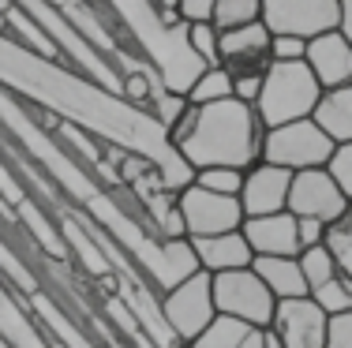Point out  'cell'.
Instances as JSON below:
<instances>
[{
    "mask_svg": "<svg viewBox=\"0 0 352 348\" xmlns=\"http://www.w3.org/2000/svg\"><path fill=\"white\" fill-rule=\"evenodd\" d=\"M263 79H266V71H263V76H240V79H232V97L255 105L258 94H263Z\"/></svg>",
    "mask_w": 352,
    "mask_h": 348,
    "instance_id": "cell-35",
    "label": "cell"
},
{
    "mask_svg": "<svg viewBox=\"0 0 352 348\" xmlns=\"http://www.w3.org/2000/svg\"><path fill=\"white\" fill-rule=\"evenodd\" d=\"M311 76L318 79L322 90H333V86H349L352 82V45L341 30H326L307 41V53H304Z\"/></svg>",
    "mask_w": 352,
    "mask_h": 348,
    "instance_id": "cell-13",
    "label": "cell"
},
{
    "mask_svg": "<svg viewBox=\"0 0 352 348\" xmlns=\"http://www.w3.org/2000/svg\"><path fill=\"white\" fill-rule=\"evenodd\" d=\"M176 206L184 213V225H188V240L195 236H217V232H232L244 225V206L232 195H217L206 187L191 184L176 195Z\"/></svg>",
    "mask_w": 352,
    "mask_h": 348,
    "instance_id": "cell-8",
    "label": "cell"
},
{
    "mask_svg": "<svg viewBox=\"0 0 352 348\" xmlns=\"http://www.w3.org/2000/svg\"><path fill=\"white\" fill-rule=\"evenodd\" d=\"M195 247V259L206 273H229V270H248L255 262V251H251L248 236L240 229L232 232H217V236H195L191 240Z\"/></svg>",
    "mask_w": 352,
    "mask_h": 348,
    "instance_id": "cell-15",
    "label": "cell"
},
{
    "mask_svg": "<svg viewBox=\"0 0 352 348\" xmlns=\"http://www.w3.org/2000/svg\"><path fill=\"white\" fill-rule=\"evenodd\" d=\"M349 198L330 176V169H300L292 172L289 187V213L292 218H315L322 225H333L349 210Z\"/></svg>",
    "mask_w": 352,
    "mask_h": 348,
    "instance_id": "cell-9",
    "label": "cell"
},
{
    "mask_svg": "<svg viewBox=\"0 0 352 348\" xmlns=\"http://www.w3.org/2000/svg\"><path fill=\"white\" fill-rule=\"evenodd\" d=\"M251 270L266 281L278 300H300V296H311L307 292V281L304 270H300V259H289V255H255Z\"/></svg>",
    "mask_w": 352,
    "mask_h": 348,
    "instance_id": "cell-16",
    "label": "cell"
},
{
    "mask_svg": "<svg viewBox=\"0 0 352 348\" xmlns=\"http://www.w3.org/2000/svg\"><path fill=\"white\" fill-rule=\"evenodd\" d=\"M333 150H338V143L307 116V120H292V124H281V128H266L263 161L281 165V169H289V172L326 169V161L333 157Z\"/></svg>",
    "mask_w": 352,
    "mask_h": 348,
    "instance_id": "cell-4",
    "label": "cell"
},
{
    "mask_svg": "<svg viewBox=\"0 0 352 348\" xmlns=\"http://www.w3.org/2000/svg\"><path fill=\"white\" fill-rule=\"evenodd\" d=\"M195 259V247H191V240H162V266H157V277H154V292H169L176 288L180 281H188L191 273H199Z\"/></svg>",
    "mask_w": 352,
    "mask_h": 348,
    "instance_id": "cell-20",
    "label": "cell"
},
{
    "mask_svg": "<svg viewBox=\"0 0 352 348\" xmlns=\"http://www.w3.org/2000/svg\"><path fill=\"white\" fill-rule=\"evenodd\" d=\"M326 348H352V311L333 314L326 329Z\"/></svg>",
    "mask_w": 352,
    "mask_h": 348,
    "instance_id": "cell-31",
    "label": "cell"
},
{
    "mask_svg": "<svg viewBox=\"0 0 352 348\" xmlns=\"http://www.w3.org/2000/svg\"><path fill=\"white\" fill-rule=\"evenodd\" d=\"M300 259V270H304V281H307V292H315L318 285H326V281L333 277V273H341L338 259H333V251L326 244L318 247H304V251L296 255Z\"/></svg>",
    "mask_w": 352,
    "mask_h": 348,
    "instance_id": "cell-24",
    "label": "cell"
},
{
    "mask_svg": "<svg viewBox=\"0 0 352 348\" xmlns=\"http://www.w3.org/2000/svg\"><path fill=\"white\" fill-rule=\"evenodd\" d=\"M240 232L248 236L251 251L255 255H300V232H296V218L289 210L281 213H266V218H244Z\"/></svg>",
    "mask_w": 352,
    "mask_h": 348,
    "instance_id": "cell-14",
    "label": "cell"
},
{
    "mask_svg": "<svg viewBox=\"0 0 352 348\" xmlns=\"http://www.w3.org/2000/svg\"><path fill=\"white\" fill-rule=\"evenodd\" d=\"M214 308L225 318H240L248 326L270 329L274 311H278V296L266 288V281L255 270H229L214 273Z\"/></svg>",
    "mask_w": 352,
    "mask_h": 348,
    "instance_id": "cell-5",
    "label": "cell"
},
{
    "mask_svg": "<svg viewBox=\"0 0 352 348\" xmlns=\"http://www.w3.org/2000/svg\"><path fill=\"white\" fill-rule=\"evenodd\" d=\"M266 348H281V341H278V337L270 334V329H266Z\"/></svg>",
    "mask_w": 352,
    "mask_h": 348,
    "instance_id": "cell-39",
    "label": "cell"
},
{
    "mask_svg": "<svg viewBox=\"0 0 352 348\" xmlns=\"http://www.w3.org/2000/svg\"><path fill=\"white\" fill-rule=\"evenodd\" d=\"M326 229H330V225H322V221H315V218H296L300 251H304V247H318V244H326Z\"/></svg>",
    "mask_w": 352,
    "mask_h": 348,
    "instance_id": "cell-34",
    "label": "cell"
},
{
    "mask_svg": "<svg viewBox=\"0 0 352 348\" xmlns=\"http://www.w3.org/2000/svg\"><path fill=\"white\" fill-rule=\"evenodd\" d=\"M326 329H330V314L311 296L278 300L270 334L281 341V348H326Z\"/></svg>",
    "mask_w": 352,
    "mask_h": 348,
    "instance_id": "cell-11",
    "label": "cell"
},
{
    "mask_svg": "<svg viewBox=\"0 0 352 348\" xmlns=\"http://www.w3.org/2000/svg\"><path fill=\"white\" fill-rule=\"evenodd\" d=\"M307 41L292 34H274V60H304Z\"/></svg>",
    "mask_w": 352,
    "mask_h": 348,
    "instance_id": "cell-33",
    "label": "cell"
},
{
    "mask_svg": "<svg viewBox=\"0 0 352 348\" xmlns=\"http://www.w3.org/2000/svg\"><path fill=\"white\" fill-rule=\"evenodd\" d=\"M188 105H191V102H188L184 94H173V90H162V94L154 97V105H150V116H154V120H157V128H162L165 135H169V128H173L176 120H180L184 113H188Z\"/></svg>",
    "mask_w": 352,
    "mask_h": 348,
    "instance_id": "cell-29",
    "label": "cell"
},
{
    "mask_svg": "<svg viewBox=\"0 0 352 348\" xmlns=\"http://www.w3.org/2000/svg\"><path fill=\"white\" fill-rule=\"evenodd\" d=\"M157 12H180V0H154Z\"/></svg>",
    "mask_w": 352,
    "mask_h": 348,
    "instance_id": "cell-38",
    "label": "cell"
},
{
    "mask_svg": "<svg viewBox=\"0 0 352 348\" xmlns=\"http://www.w3.org/2000/svg\"><path fill=\"white\" fill-rule=\"evenodd\" d=\"M188 348H266V329L248 326V322H240V318L217 314Z\"/></svg>",
    "mask_w": 352,
    "mask_h": 348,
    "instance_id": "cell-18",
    "label": "cell"
},
{
    "mask_svg": "<svg viewBox=\"0 0 352 348\" xmlns=\"http://www.w3.org/2000/svg\"><path fill=\"white\" fill-rule=\"evenodd\" d=\"M318 97H322V86L311 76L307 60H274L266 68L263 94H258L255 109L266 128H281V124L292 120H307L315 113Z\"/></svg>",
    "mask_w": 352,
    "mask_h": 348,
    "instance_id": "cell-3",
    "label": "cell"
},
{
    "mask_svg": "<svg viewBox=\"0 0 352 348\" xmlns=\"http://www.w3.org/2000/svg\"><path fill=\"white\" fill-rule=\"evenodd\" d=\"M217 0H180V19L184 23H210Z\"/></svg>",
    "mask_w": 352,
    "mask_h": 348,
    "instance_id": "cell-36",
    "label": "cell"
},
{
    "mask_svg": "<svg viewBox=\"0 0 352 348\" xmlns=\"http://www.w3.org/2000/svg\"><path fill=\"white\" fill-rule=\"evenodd\" d=\"M4 30L12 34L19 45H27L30 53H38V56H45V60H53V64H68V56L60 53V45H56L53 38H49V30L41 27V23L34 19V15H27L23 8H8L4 12ZM72 68V64H68Z\"/></svg>",
    "mask_w": 352,
    "mask_h": 348,
    "instance_id": "cell-19",
    "label": "cell"
},
{
    "mask_svg": "<svg viewBox=\"0 0 352 348\" xmlns=\"http://www.w3.org/2000/svg\"><path fill=\"white\" fill-rule=\"evenodd\" d=\"M0 82L27 105H41L60 120L87 128L98 143H120L124 150L150 157L154 165L173 154L165 131L150 113L131 109L124 97L109 94L68 64H53L30 53L8 30H0Z\"/></svg>",
    "mask_w": 352,
    "mask_h": 348,
    "instance_id": "cell-1",
    "label": "cell"
},
{
    "mask_svg": "<svg viewBox=\"0 0 352 348\" xmlns=\"http://www.w3.org/2000/svg\"><path fill=\"white\" fill-rule=\"evenodd\" d=\"M289 187H292V172L281 165L258 161L244 172V187H240V206L244 218H266V213H281L289 210Z\"/></svg>",
    "mask_w": 352,
    "mask_h": 348,
    "instance_id": "cell-12",
    "label": "cell"
},
{
    "mask_svg": "<svg viewBox=\"0 0 352 348\" xmlns=\"http://www.w3.org/2000/svg\"><path fill=\"white\" fill-rule=\"evenodd\" d=\"M150 169H154V161H150V157H142V154H128V157L120 161V184H124V187L139 184V180L146 176Z\"/></svg>",
    "mask_w": 352,
    "mask_h": 348,
    "instance_id": "cell-32",
    "label": "cell"
},
{
    "mask_svg": "<svg viewBox=\"0 0 352 348\" xmlns=\"http://www.w3.org/2000/svg\"><path fill=\"white\" fill-rule=\"evenodd\" d=\"M263 23L270 34L311 41L326 30H338L341 0H263Z\"/></svg>",
    "mask_w": 352,
    "mask_h": 348,
    "instance_id": "cell-7",
    "label": "cell"
},
{
    "mask_svg": "<svg viewBox=\"0 0 352 348\" xmlns=\"http://www.w3.org/2000/svg\"><path fill=\"white\" fill-rule=\"evenodd\" d=\"M8 8H12V0H0V15H4V12H8Z\"/></svg>",
    "mask_w": 352,
    "mask_h": 348,
    "instance_id": "cell-40",
    "label": "cell"
},
{
    "mask_svg": "<svg viewBox=\"0 0 352 348\" xmlns=\"http://www.w3.org/2000/svg\"><path fill=\"white\" fill-rule=\"evenodd\" d=\"M338 30L349 38V45H352V0H341V23H338Z\"/></svg>",
    "mask_w": 352,
    "mask_h": 348,
    "instance_id": "cell-37",
    "label": "cell"
},
{
    "mask_svg": "<svg viewBox=\"0 0 352 348\" xmlns=\"http://www.w3.org/2000/svg\"><path fill=\"white\" fill-rule=\"evenodd\" d=\"M157 303H162L165 326H169L184 345H191L217 318V308H214V273H206V270L191 273L188 281H180L176 288H169V292L157 296Z\"/></svg>",
    "mask_w": 352,
    "mask_h": 348,
    "instance_id": "cell-6",
    "label": "cell"
},
{
    "mask_svg": "<svg viewBox=\"0 0 352 348\" xmlns=\"http://www.w3.org/2000/svg\"><path fill=\"white\" fill-rule=\"evenodd\" d=\"M217 64L229 71L232 79L240 76H263L274 64V34L266 30V23H248V27L225 30L217 41Z\"/></svg>",
    "mask_w": 352,
    "mask_h": 348,
    "instance_id": "cell-10",
    "label": "cell"
},
{
    "mask_svg": "<svg viewBox=\"0 0 352 348\" xmlns=\"http://www.w3.org/2000/svg\"><path fill=\"white\" fill-rule=\"evenodd\" d=\"M195 184L206 187V192L217 195H232L240 198V187H244V169H229V165H214V169H199Z\"/></svg>",
    "mask_w": 352,
    "mask_h": 348,
    "instance_id": "cell-27",
    "label": "cell"
},
{
    "mask_svg": "<svg viewBox=\"0 0 352 348\" xmlns=\"http://www.w3.org/2000/svg\"><path fill=\"white\" fill-rule=\"evenodd\" d=\"M225 97H232V76L221 68V64L203 68L199 79L191 82V90H188L191 105H210V102H225Z\"/></svg>",
    "mask_w": 352,
    "mask_h": 348,
    "instance_id": "cell-22",
    "label": "cell"
},
{
    "mask_svg": "<svg viewBox=\"0 0 352 348\" xmlns=\"http://www.w3.org/2000/svg\"><path fill=\"white\" fill-rule=\"evenodd\" d=\"M162 79L154 76V68L150 64H142V68H131L120 76V97L131 105V109H142L150 113V105H154V97L162 94Z\"/></svg>",
    "mask_w": 352,
    "mask_h": 348,
    "instance_id": "cell-21",
    "label": "cell"
},
{
    "mask_svg": "<svg viewBox=\"0 0 352 348\" xmlns=\"http://www.w3.org/2000/svg\"><path fill=\"white\" fill-rule=\"evenodd\" d=\"M263 19V0H217L214 4V15L210 23L217 30H236V27H248V23H258Z\"/></svg>",
    "mask_w": 352,
    "mask_h": 348,
    "instance_id": "cell-23",
    "label": "cell"
},
{
    "mask_svg": "<svg viewBox=\"0 0 352 348\" xmlns=\"http://www.w3.org/2000/svg\"><path fill=\"white\" fill-rule=\"evenodd\" d=\"M45 4H53V8H64V4H68V0H45Z\"/></svg>",
    "mask_w": 352,
    "mask_h": 348,
    "instance_id": "cell-41",
    "label": "cell"
},
{
    "mask_svg": "<svg viewBox=\"0 0 352 348\" xmlns=\"http://www.w3.org/2000/svg\"><path fill=\"white\" fill-rule=\"evenodd\" d=\"M217 41H221V30L214 23H188V45L206 68L217 64Z\"/></svg>",
    "mask_w": 352,
    "mask_h": 348,
    "instance_id": "cell-28",
    "label": "cell"
},
{
    "mask_svg": "<svg viewBox=\"0 0 352 348\" xmlns=\"http://www.w3.org/2000/svg\"><path fill=\"white\" fill-rule=\"evenodd\" d=\"M311 300L330 314V318H333V314L352 311V277H349V273H333L326 285H318L311 292Z\"/></svg>",
    "mask_w": 352,
    "mask_h": 348,
    "instance_id": "cell-25",
    "label": "cell"
},
{
    "mask_svg": "<svg viewBox=\"0 0 352 348\" xmlns=\"http://www.w3.org/2000/svg\"><path fill=\"white\" fill-rule=\"evenodd\" d=\"M311 120H315L338 146H341V143H352V82H349V86L322 90V97H318Z\"/></svg>",
    "mask_w": 352,
    "mask_h": 348,
    "instance_id": "cell-17",
    "label": "cell"
},
{
    "mask_svg": "<svg viewBox=\"0 0 352 348\" xmlns=\"http://www.w3.org/2000/svg\"><path fill=\"white\" fill-rule=\"evenodd\" d=\"M326 169H330V176L338 180V187L352 202V143H341L338 150H333V157L326 161Z\"/></svg>",
    "mask_w": 352,
    "mask_h": 348,
    "instance_id": "cell-30",
    "label": "cell"
},
{
    "mask_svg": "<svg viewBox=\"0 0 352 348\" xmlns=\"http://www.w3.org/2000/svg\"><path fill=\"white\" fill-rule=\"evenodd\" d=\"M326 247L333 251L341 273H349V277H352V206L341 213L338 221H333L330 229H326Z\"/></svg>",
    "mask_w": 352,
    "mask_h": 348,
    "instance_id": "cell-26",
    "label": "cell"
},
{
    "mask_svg": "<svg viewBox=\"0 0 352 348\" xmlns=\"http://www.w3.org/2000/svg\"><path fill=\"white\" fill-rule=\"evenodd\" d=\"M266 146V124L255 105L240 102V97H225L210 105H191V131L176 150L191 169H214V165H229V169H251L263 161Z\"/></svg>",
    "mask_w": 352,
    "mask_h": 348,
    "instance_id": "cell-2",
    "label": "cell"
}]
</instances>
